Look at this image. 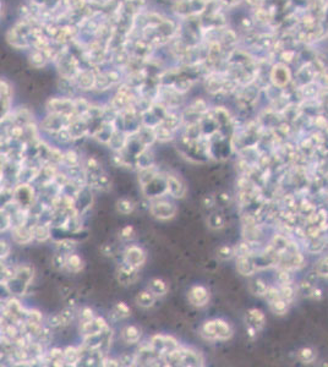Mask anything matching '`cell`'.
<instances>
[{"label":"cell","mask_w":328,"mask_h":367,"mask_svg":"<svg viewBox=\"0 0 328 367\" xmlns=\"http://www.w3.org/2000/svg\"><path fill=\"white\" fill-rule=\"evenodd\" d=\"M270 309L274 315L283 316L288 312V302L283 299L273 300V301L270 302Z\"/></svg>","instance_id":"obj_21"},{"label":"cell","mask_w":328,"mask_h":367,"mask_svg":"<svg viewBox=\"0 0 328 367\" xmlns=\"http://www.w3.org/2000/svg\"><path fill=\"white\" fill-rule=\"evenodd\" d=\"M80 86L83 90H89L91 87H93L94 82H96V79L92 75L91 73H83L80 76Z\"/></svg>","instance_id":"obj_29"},{"label":"cell","mask_w":328,"mask_h":367,"mask_svg":"<svg viewBox=\"0 0 328 367\" xmlns=\"http://www.w3.org/2000/svg\"><path fill=\"white\" fill-rule=\"evenodd\" d=\"M49 326H52V327L60 326V322H59L58 315H55V316H51V317H49Z\"/></svg>","instance_id":"obj_47"},{"label":"cell","mask_w":328,"mask_h":367,"mask_svg":"<svg viewBox=\"0 0 328 367\" xmlns=\"http://www.w3.org/2000/svg\"><path fill=\"white\" fill-rule=\"evenodd\" d=\"M65 267L70 272H80L83 268V261L79 255L70 254L69 256H66V263Z\"/></svg>","instance_id":"obj_20"},{"label":"cell","mask_w":328,"mask_h":367,"mask_svg":"<svg viewBox=\"0 0 328 367\" xmlns=\"http://www.w3.org/2000/svg\"><path fill=\"white\" fill-rule=\"evenodd\" d=\"M58 318L59 322H60V326H68L75 318V312L71 309H65L60 314H58Z\"/></svg>","instance_id":"obj_27"},{"label":"cell","mask_w":328,"mask_h":367,"mask_svg":"<svg viewBox=\"0 0 328 367\" xmlns=\"http://www.w3.org/2000/svg\"><path fill=\"white\" fill-rule=\"evenodd\" d=\"M108 323L106 322V319L102 318V317H93L92 319L86 322H81L80 331L83 336L91 337L96 336V334L102 333L106 329H108Z\"/></svg>","instance_id":"obj_4"},{"label":"cell","mask_w":328,"mask_h":367,"mask_svg":"<svg viewBox=\"0 0 328 367\" xmlns=\"http://www.w3.org/2000/svg\"><path fill=\"white\" fill-rule=\"evenodd\" d=\"M155 132V137L157 140L162 141V142H166V141L171 140L173 138V133H171V130H169L168 128H165L164 125H158L157 128L153 130Z\"/></svg>","instance_id":"obj_25"},{"label":"cell","mask_w":328,"mask_h":367,"mask_svg":"<svg viewBox=\"0 0 328 367\" xmlns=\"http://www.w3.org/2000/svg\"><path fill=\"white\" fill-rule=\"evenodd\" d=\"M266 323V317L261 310L251 309L246 312V324L253 327L256 331L262 328Z\"/></svg>","instance_id":"obj_10"},{"label":"cell","mask_w":328,"mask_h":367,"mask_svg":"<svg viewBox=\"0 0 328 367\" xmlns=\"http://www.w3.org/2000/svg\"><path fill=\"white\" fill-rule=\"evenodd\" d=\"M80 163V157L75 151H68L66 153H63V160L61 164L66 165V167H75Z\"/></svg>","instance_id":"obj_24"},{"label":"cell","mask_w":328,"mask_h":367,"mask_svg":"<svg viewBox=\"0 0 328 367\" xmlns=\"http://www.w3.org/2000/svg\"><path fill=\"white\" fill-rule=\"evenodd\" d=\"M49 358L52 359V361H55V360H59V359H63V350L61 349H52L51 351H49Z\"/></svg>","instance_id":"obj_41"},{"label":"cell","mask_w":328,"mask_h":367,"mask_svg":"<svg viewBox=\"0 0 328 367\" xmlns=\"http://www.w3.org/2000/svg\"><path fill=\"white\" fill-rule=\"evenodd\" d=\"M124 262L130 264L134 268H141L146 262V252L143 249L136 245H131L125 250L124 254Z\"/></svg>","instance_id":"obj_3"},{"label":"cell","mask_w":328,"mask_h":367,"mask_svg":"<svg viewBox=\"0 0 328 367\" xmlns=\"http://www.w3.org/2000/svg\"><path fill=\"white\" fill-rule=\"evenodd\" d=\"M235 256L234 247L228 246V245H222L217 249V257L222 261H227V260L233 259Z\"/></svg>","instance_id":"obj_26"},{"label":"cell","mask_w":328,"mask_h":367,"mask_svg":"<svg viewBox=\"0 0 328 367\" xmlns=\"http://www.w3.org/2000/svg\"><path fill=\"white\" fill-rule=\"evenodd\" d=\"M237 269L242 275H252L256 272V266L252 259L248 255H245V256H238Z\"/></svg>","instance_id":"obj_12"},{"label":"cell","mask_w":328,"mask_h":367,"mask_svg":"<svg viewBox=\"0 0 328 367\" xmlns=\"http://www.w3.org/2000/svg\"><path fill=\"white\" fill-rule=\"evenodd\" d=\"M32 235L33 240L39 242L47 241L51 237V225L49 224H37L32 227Z\"/></svg>","instance_id":"obj_15"},{"label":"cell","mask_w":328,"mask_h":367,"mask_svg":"<svg viewBox=\"0 0 328 367\" xmlns=\"http://www.w3.org/2000/svg\"><path fill=\"white\" fill-rule=\"evenodd\" d=\"M56 244H58V249L60 250L61 254L64 255L70 252L71 250H74V247H75V242L71 241V240H61V241H58Z\"/></svg>","instance_id":"obj_33"},{"label":"cell","mask_w":328,"mask_h":367,"mask_svg":"<svg viewBox=\"0 0 328 367\" xmlns=\"http://www.w3.org/2000/svg\"><path fill=\"white\" fill-rule=\"evenodd\" d=\"M298 360L301 361L302 364H310L316 359V354L311 348H302L298 351L297 354Z\"/></svg>","instance_id":"obj_23"},{"label":"cell","mask_w":328,"mask_h":367,"mask_svg":"<svg viewBox=\"0 0 328 367\" xmlns=\"http://www.w3.org/2000/svg\"><path fill=\"white\" fill-rule=\"evenodd\" d=\"M156 302V296L148 290H145V291H141L136 295V304L138 305L140 307H143V309H150L155 305Z\"/></svg>","instance_id":"obj_16"},{"label":"cell","mask_w":328,"mask_h":367,"mask_svg":"<svg viewBox=\"0 0 328 367\" xmlns=\"http://www.w3.org/2000/svg\"><path fill=\"white\" fill-rule=\"evenodd\" d=\"M188 299L192 306L203 307L210 301V292L202 285H193L188 292Z\"/></svg>","instance_id":"obj_5"},{"label":"cell","mask_w":328,"mask_h":367,"mask_svg":"<svg viewBox=\"0 0 328 367\" xmlns=\"http://www.w3.org/2000/svg\"><path fill=\"white\" fill-rule=\"evenodd\" d=\"M5 333H7V336H9V337H12V338H15V337L17 336L16 327L12 326V324H9V326L6 327V329H5Z\"/></svg>","instance_id":"obj_45"},{"label":"cell","mask_w":328,"mask_h":367,"mask_svg":"<svg viewBox=\"0 0 328 367\" xmlns=\"http://www.w3.org/2000/svg\"><path fill=\"white\" fill-rule=\"evenodd\" d=\"M235 256H245L248 255V246L246 244L238 245V247H234Z\"/></svg>","instance_id":"obj_40"},{"label":"cell","mask_w":328,"mask_h":367,"mask_svg":"<svg viewBox=\"0 0 328 367\" xmlns=\"http://www.w3.org/2000/svg\"><path fill=\"white\" fill-rule=\"evenodd\" d=\"M271 79H272L273 83L278 87H284L289 83L292 75H290L289 69L287 68L283 64H277L274 65V68L272 69V73H271Z\"/></svg>","instance_id":"obj_9"},{"label":"cell","mask_w":328,"mask_h":367,"mask_svg":"<svg viewBox=\"0 0 328 367\" xmlns=\"http://www.w3.org/2000/svg\"><path fill=\"white\" fill-rule=\"evenodd\" d=\"M137 268H134L130 264L123 262L116 269V279L121 285H131L137 280Z\"/></svg>","instance_id":"obj_6"},{"label":"cell","mask_w":328,"mask_h":367,"mask_svg":"<svg viewBox=\"0 0 328 367\" xmlns=\"http://www.w3.org/2000/svg\"><path fill=\"white\" fill-rule=\"evenodd\" d=\"M116 210L121 214H130L135 210V205L128 198H120V200L116 201Z\"/></svg>","instance_id":"obj_22"},{"label":"cell","mask_w":328,"mask_h":367,"mask_svg":"<svg viewBox=\"0 0 328 367\" xmlns=\"http://www.w3.org/2000/svg\"><path fill=\"white\" fill-rule=\"evenodd\" d=\"M11 237L12 241L19 245H28L33 240L32 235V228L27 227L26 224L11 227Z\"/></svg>","instance_id":"obj_7"},{"label":"cell","mask_w":328,"mask_h":367,"mask_svg":"<svg viewBox=\"0 0 328 367\" xmlns=\"http://www.w3.org/2000/svg\"><path fill=\"white\" fill-rule=\"evenodd\" d=\"M148 291L152 292L155 296H164L169 291V287L163 279L160 278H152L148 282Z\"/></svg>","instance_id":"obj_13"},{"label":"cell","mask_w":328,"mask_h":367,"mask_svg":"<svg viewBox=\"0 0 328 367\" xmlns=\"http://www.w3.org/2000/svg\"><path fill=\"white\" fill-rule=\"evenodd\" d=\"M151 348L157 355L164 356L166 354L171 353L173 350L179 348V343L173 337L163 336V334H157L152 337L151 339Z\"/></svg>","instance_id":"obj_1"},{"label":"cell","mask_w":328,"mask_h":367,"mask_svg":"<svg viewBox=\"0 0 328 367\" xmlns=\"http://www.w3.org/2000/svg\"><path fill=\"white\" fill-rule=\"evenodd\" d=\"M279 296L280 299L285 300L287 302L292 301L295 296V291L293 289V287L290 284H285V285H280L279 289Z\"/></svg>","instance_id":"obj_28"},{"label":"cell","mask_w":328,"mask_h":367,"mask_svg":"<svg viewBox=\"0 0 328 367\" xmlns=\"http://www.w3.org/2000/svg\"><path fill=\"white\" fill-rule=\"evenodd\" d=\"M316 273L320 275H327V259H324L320 261Z\"/></svg>","instance_id":"obj_42"},{"label":"cell","mask_w":328,"mask_h":367,"mask_svg":"<svg viewBox=\"0 0 328 367\" xmlns=\"http://www.w3.org/2000/svg\"><path fill=\"white\" fill-rule=\"evenodd\" d=\"M119 365L121 366H131L134 365V363H136L135 356H130V354H123L119 359Z\"/></svg>","instance_id":"obj_35"},{"label":"cell","mask_w":328,"mask_h":367,"mask_svg":"<svg viewBox=\"0 0 328 367\" xmlns=\"http://www.w3.org/2000/svg\"><path fill=\"white\" fill-rule=\"evenodd\" d=\"M256 333H257V331H256L253 327L247 326V334H248V337H250V338H253V337L256 336Z\"/></svg>","instance_id":"obj_49"},{"label":"cell","mask_w":328,"mask_h":367,"mask_svg":"<svg viewBox=\"0 0 328 367\" xmlns=\"http://www.w3.org/2000/svg\"><path fill=\"white\" fill-rule=\"evenodd\" d=\"M203 206H205V207H207V208H211V207H213V206H215V197H213V196H205V197H203Z\"/></svg>","instance_id":"obj_43"},{"label":"cell","mask_w":328,"mask_h":367,"mask_svg":"<svg viewBox=\"0 0 328 367\" xmlns=\"http://www.w3.org/2000/svg\"><path fill=\"white\" fill-rule=\"evenodd\" d=\"M131 310L125 302H118L115 306L111 309L110 312V317L114 319V321H118V319H123L126 318V317L130 316Z\"/></svg>","instance_id":"obj_17"},{"label":"cell","mask_w":328,"mask_h":367,"mask_svg":"<svg viewBox=\"0 0 328 367\" xmlns=\"http://www.w3.org/2000/svg\"><path fill=\"white\" fill-rule=\"evenodd\" d=\"M121 338L126 344H135L140 341L141 331L136 326H126L121 331Z\"/></svg>","instance_id":"obj_14"},{"label":"cell","mask_w":328,"mask_h":367,"mask_svg":"<svg viewBox=\"0 0 328 367\" xmlns=\"http://www.w3.org/2000/svg\"><path fill=\"white\" fill-rule=\"evenodd\" d=\"M310 297H314V299H317V300L321 299V297H322V290L321 289H316V288L314 287V289H312Z\"/></svg>","instance_id":"obj_48"},{"label":"cell","mask_w":328,"mask_h":367,"mask_svg":"<svg viewBox=\"0 0 328 367\" xmlns=\"http://www.w3.org/2000/svg\"><path fill=\"white\" fill-rule=\"evenodd\" d=\"M278 280H279L280 285L290 284V283H292V280H293L292 274H290L288 271H282L279 274H278Z\"/></svg>","instance_id":"obj_36"},{"label":"cell","mask_w":328,"mask_h":367,"mask_svg":"<svg viewBox=\"0 0 328 367\" xmlns=\"http://www.w3.org/2000/svg\"><path fill=\"white\" fill-rule=\"evenodd\" d=\"M207 224L211 229H222L224 227V219L219 214H212L208 217Z\"/></svg>","instance_id":"obj_30"},{"label":"cell","mask_w":328,"mask_h":367,"mask_svg":"<svg viewBox=\"0 0 328 367\" xmlns=\"http://www.w3.org/2000/svg\"><path fill=\"white\" fill-rule=\"evenodd\" d=\"M213 328H215V338L220 341H227L233 336V331L229 324L223 319H213Z\"/></svg>","instance_id":"obj_11"},{"label":"cell","mask_w":328,"mask_h":367,"mask_svg":"<svg viewBox=\"0 0 328 367\" xmlns=\"http://www.w3.org/2000/svg\"><path fill=\"white\" fill-rule=\"evenodd\" d=\"M134 234H135V230H134V228L131 227V225H126L125 228H123V229H121L120 236L123 237V239H131V237L134 236Z\"/></svg>","instance_id":"obj_38"},{"label":"cell","mask_w":328,"mask_h":367,"mask_svg":"<svg viewBox=\"0 0 328 367\" xmlns=\"http://www.w3.org/2000/svg\"><path fill=\"white\" fill-rule=\"evenodd\" d=\"M65 263H66V256L61 252H58L53 256L52 259V264H53L54 268L56 269H63L65 268Z\"/></svg>","instance_id":"obj_31"},{"label":"cell","mask_w":328,"mask_h":367,"mask_svg":"<svg viewBox=\"0 0 328 367\" xmlns=\"http://www.w3.org/2000/svg\"><path fill=\"white\" fill-rule=\"evenodd\" d=\"M248 2H250L251 5H257L258 4V0H247Z\"/></svg>","instance_id":"obj_50"},{"label":"cell","mask_w":328,"mask_h":367,"mask_svg":"<svg viewBox=\"0 0 328 367\" xmlns=\"http://www.w3.org/2000/svg\"><path fill=\"white\" fill-rule=\"evenodd\" d=\"M165 187L166 192L170 193L174 198H184V196L186 195L185 184L174 175H166Z\"/></svg>","instance_id":"obj_8"},{"label":"cell","mask_w":328,"mask_h":367,"mask_svg":"<svg viewBox=\"0 0 328 367\" xmlns=\"http://www.w3.org/2000/svg\"><path fill=\"white\" fill-rule=\"evenodd\" d=\"M42 322V314L37 310H31L27 314V323L39 324Z\"/></svg>","instance_id":"obj_34"},{"label":"cell","mask_w":328,"mask_h":367,"mask_svg":"<svg viewBox=\"0 0 328 367\" xmlns=\"http://www.w3.org/2000/svg\"><path fill=\"white\" fill-rule=\"evenodd\" d=\"M101 365L102 366H120L119 365V361L114 360V359H103V360H101Z\"/></svg>","instance_id":"obj_44"},{"label":"cell","mask_w":328,"mask_h":367,"mask_svg":"<svg viewBox=\"0 0 328 367\" xmlns=\"http://www.w3.org/2000/svg\"><path fill=\"white\" fill-rule=\"evenodd\" d=\"M10 254V246L6 241L0 240V259H5Z\"/></svg>","instance_id":"obj_39"},{"label":"cell","mask_w":328,"mask_h":367,"mask_svg":"<svg viewBox=\"0 0 328 367\" xmlns=\"http://www.w3.org/2000/svg\"><path fill=\"white\" fill-rule=\"evenodd\" d=\"M151 214L160 220H168L175 217L176 206L173 202H169L166 200H160L152 202L150 206Z\"/></svg>","instance_id":"obj_2"},{"label":"cell","mask_w":328,"mask_h":367,"mask_svg":"<svg viewBox=\"0 0 328 367\" xmlns=\"http://www.w3.org/2000/svg\"><path fill=\"white\" fill-rule=\"evenodd\" d=\"M94 317L93 315V310L89 309V307H83L81 311V322H86L89 321Z\"/></svg>","instance_id":"obj_37"},{"label":"cell","mask_w":328,"mask_h":367,"mask_svg":"<svg viewBox=\"0 0 328 367\" xmlns=\"http://www.w3.org/2000/svg\"><path fill=\"white\" fill-rule=\"evenodd\" d=\"M63 359H64V363H68V365H78L76 363H79L81 359V354H80V350L76 348H74V346H69V348H66L65 350H63Z\"/></svg>","instance_id":"obj_18"},{"label":"cell","mask_w":328,"mask_h":367,"mask_svg":"<svg viewBox=\"0 0 328 367\" xmlns=\"http://www.w3.org/2000/svg\"><path fill=\"white\" fill-rule=\"evenodd\" d=\"M11 228V219H10V214L4 210H0V232Z\"/></svg>","instance_id":"obj_32"},{"label":"cell","mask_w":328,"mask_h":367,"mask_svg":"<svg viewBox=\"0 0 328 367\" xmlns=\"http://www.w3.org/2000/svg\"><path fill=\"white\" fill-rule=\"evenodd\" d=\"M22 133H24L22 128H20V126H15V128H12V130H11V137L19 138V137H21Z\"/></svg>","instance_id":"obj_46"},{"label":"cell","mask_w":328,"mask_h":367,"mask_svg":"<svg viewBox=\"0 0 328 367\" xmlns=\"http://www.w3.org/2000/svg\"><path fill=\"white\" fill-rule=\"evenodd\" d=\"M268 285L266 284V282L261 278H256V279L251 280L250 282V291L252 292L256 296H265L266 292L268 290Z\"/></svg>","instance_id":"obj_19"}]
</instances>
